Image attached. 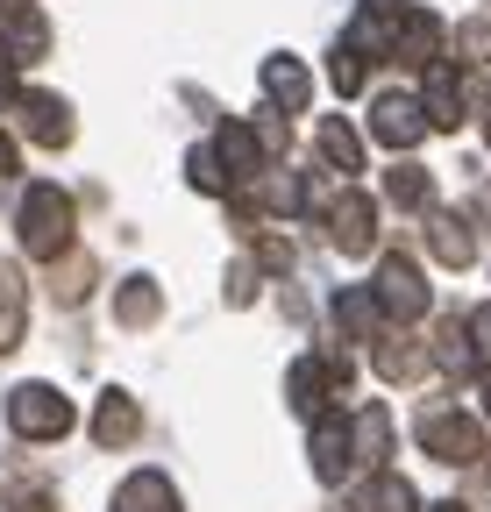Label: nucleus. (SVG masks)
I'll list each match as a JSON object with an SVG mask.
<instances>
[{
  "mask_svg": "<svg viewBox=\"0 0 491 512\" xmlns=\"http://www.w3.org/2000/svg\"><path fill=\"white\" fill-rule=\"evenodd\" d=\"M477 399H484V413H491V363L477 370Z\"/></svg>",
  "mask_w": 491,
  "mask_h": 512,
  "instance_id": "nucleus-37",
  "label": "nucleus"
},
{
  "mask_svg": "<svg viewBox=\"0 0 491 512\" xmlns=\"http://www.w3.org/2000/svg\"><path fill=\"white\" fill-rule=\"evenodd\" d=\"M186 185H193V192H214V200H221V192H235V178H228V164H221L214 143L186 150Z\"/></svg>",
  "mask_w": 491,
  "mask_h": 512,
  "instance_id": "nucleus-27",
  "label": "nucleus"
},
{
  "mask_svg": "<svg viewBox=\"0 0 491 512\" xmlns=\"http://www.w3.org/2000/svg\"><path fill=\"white\" fill-rule=\"evenodd\" d=\"M107 512H186V505H178V491H171L164 470H129V477L114 484V505Z\"/></svg>",
  "mask_w": 491,
  "mask_h": 512,
  "instance_id": "nucleus-12",
  "label": "nucleus"
},
{
  "mask_svg": "<svg viewBox=\"0 0 491 512\" xmlns=\"http://www.w3.org/2000/svg\"><path fill=\"white\" fill-rule=\"evenodd\" d=\"M8 72H15V64H0V107H8V100H22V93H15V79H8Z\"/></svg>",
  "mask_w": 491,
  "mask_h": 512,
  "instance_id": "nucleus-35",
  "label": "nucleus"
},
{
  "mask_svg": "<svg viewBox=\"0 0 491 512\" xmlns=\"http://www.w3.org/2000/svg\"><path fill=\"white\" fill-rule=\"evenodd\" d=\"M349 470H356V420L321 413V420H314V477H321V484H342Z\"/></svg>",
  "mask_w": 491,
  "mask_h": 512,
  "instance_id": "nucleus-9",
  "label": "nucleus"
},
{
  "mask_svg": "<svg viewBox=\"0 0 491 512\" xmlns=\"http://www.w3.org/2000/svg\"><path fill=\"white\" fill-rule=\"evenodd\" d=\"M349 377H356V370H349L342 349H314V356H299V363L285 370V399H292V413L321 420V406L349 392Z\"/></svg>",
  "mask_w": 491,
  "mask_h": 512,
  "instance_id": "nucleus-2",
  "label": "nucleus"
},
{
  "mask_svg": "<svg viewBox=\"0 0 491 512\" xmlns=\"http://www.w3.org/2000/svg\"><path fill=\"white\" fill-rule=\"evenodd\" d=\"M15 114H22V136L29 143H43V150H65L72 143V107L57 100V93H22Z\"/></svg>",
  "mask_w": 491,
  "mask_h": 512,
  "instance_id": "nucleus-10",
  "label": "nucleus"
},
{
  "mask_svg": "<svg viewBox=\"0 0 491 512\" xmlns=\"http://www.w3.org/2000/svg\"><path fill=\"white\" fill-rule=\"evenodd\" d=\"M22 328H29V285L15 264H0V356L22 349Z\"/></svg>",
  "mask_w": 491,
  "mask_h": 512,
  "instance_id": "nucleus-20",
  "label": "nucleus"
},
{
  "mask_svg": "<svg viewBox=\"0 0 491 512\" xmlns=\"http://www.w3.org/2000/svg\"><path fill=\"white\" fill-rule=\"evenodd\" d=\"M427 249H435V264H449V271L477 264V235H470L463 214H435V228H427Z\"/></svg>",
  "mask_w": 491,
  "mask_h": 512,
  "instance_id": "nucleus-21",
  "label": "nucleus"
},
{
  "mask_svg": "<svg viewBox=\"0 0 491 512\" xmlns=\"http://www.w3.org/2000/svg\"><path fill=\"white\" fill-rule=\"evenodd\" d=\"M0 505H8V512H57V498H50L43 484H8V491H0Z\"/></svg>",
  "mask_w": 491,
  "mask_h": 512,
  "instance_id": "nucleus-30",
  "label": "nucleus"
},
{
  "mask_svg": "<svg viewBox=\"0 0 491 512\" xmlns=\"http://www.w3.org/2000/svg\"><path fill=\"white\" fill-rule=\"evenodd\" d=\"M371 136H378L385 150H413V143L427 136V107H420L413 93H378V100H371Z\"/></svg>",
  "mask_w": 491,
  "mask_h": 512,
  "instance_id": "nucleus-7",
  "label": "nucleus"
},
{
  "mask_svg": "<svg viewBox=\"0 0 491 512\" xmlns=\"http://www.w3.org/2000/svg\"><path fill=\"white\" fill-rule=\"evenodd\" d=\"M36 0H0V22H15V15H29Z\"/></svg>",
  "mask_w": 491,
  "mask_h": 512,
  "instance_id": "nucleus-34",
  "label": "nucleus"
},
{
  "mask_svg": "<svg viewBox=\"0 0 491 512\" xmlns=\"http://www.w3.org/2000/svg\"><path fill=\"white\" fill-rule=\"evenodd\" d=\"M72 399L57 392V384H15L8 392V427L22 434V441H65L72 434Z\"/></svg>",
  "mask_w": 491,
  "mask_h": 512,
  "instance_id": "nucleus-3",
  "label": "nucleus"
},
{
  "mask_svg": "<svg viewBox=\"0 0 491 512\" xmlns=\"http://www.w3.org/2000/svg\"><path fill=\"white\" fill-rule=\"evenodd\" d=\"M93 285H100V264H93L86 249H65V256L50 264V299H57V306H79Z\"/></svg>",
  "mask_w": 491,
  "mask_h": 512,
  "instance_id": "nucleus-19",
  "label": "nucleus"
},
{
  "mask_svg": "<svg viewBox=\"0 0 491 512\" xmlns=\"http://www.w3.org/2000/svg\"><path fill=\"white\" fill-rule=\"evenodd\" d=\"M292 256H299V249H292V235H264V228H257V264H264V271H278V278H285V271H292Z\"/></svg>",
  "mask_w": 491,
  "mask_h": 512,
  "instance_id": "nucleus-29",
  "label": "nucleus"
},
{
  "mask_svg": "<svg viewBox=\"0 0 491 512\" xmlns=\"http://www.w3.org/2000/svg\"><path fill=\"white\" fill-rule=\"evenodd\" d=\"M157 313H164V285L150 271L114 285V328H157Z\"/></svg>",
  "mask_w": 491,
  "mask_h": 512,
  "instance_id": "nucleus-13",
  "label": "nucleus"
},
{
  "mask_svg": "<svg viewBox=\"0 0 491 512\" xmlns=\"http://www.w3.org/2000/svg\"><path fill=\"white\" fill-rule=\"evenodd\" d=\"M477 356H484V349H477V335H470V313H442V320H435V363L456 370V377H470Z\"/></svg>",
  "mask_w": 491,
  "mask_h": 512,
  "instance_id": "nucleus-16",
  "label": "nucleus"
},
{
  "mask_svg": "<svg viewBox=\"0 0 491 512\" xmlns=\"http://www.w3.org/2000/svg\"><path fill=\"white\" fill-rule=\"evenodd\" d=\"M349 512H427V505L413 498V484H406L399 470H378L371 484L349 491Z\"/></svg>",
  "mask_w": 491,
  "mask_h": 512,
  "instance_id": "nucleus-17",
  "label": "nucleus"
},
{
  "mask_svg": "<svg viewBox=\"0 0 491 512\" xmlns=\"http://www.w3.org/2000/svg\"><path fill=\"white\" fill-rule=\"evenodd\" d=\"M378 306H385V320H420L427 306H435V292H427V278H420V264H413V256H385V264H378Z\"/></svg>",
  "mask_w": 491,
  "mask_h": 512,
  "instance_id": "nucleus-5",
  "label": "nucleus"
},
{
  "mask_svg": "<svg viewBox=\"0 0 491 512\" xmlns=\"http://www.w3.org/2000/svg\"><path fill=\"white\" fill-rule=\"evenodd\" d=\"M456 50H463V64H484L491 57V22H477V15L456 22Z\"/></svg>",
  "mask_w": 491,
  "mask_h": 512,
  "instance_id": "nucleus-28",
  "label": "nucleus"
},
{
  "mask_svg": "<svg viewBox=\"0 0 491 512\" xmlns=\"http://www.w3.org/2000/svg\"><path fill=\"white\" fill-rule=\"evenodd\" d=\"M363 15H371V22H385V15H392V22H399V15H406V0H363Z\"/></svg>",
  "mask_w": 491,
  "mask_h": 512,
  "instance_id": "nucleus-33",
  "label": "nucleus"
},
{
  "mask_svg": "<svg viewBox=\"0 0 491 512\" xmlns=\"http://www.w3.org/2000/svg\"><path fill=\"white\" fill-rule=\"evenodd\" d=\"M321 164H328V171H342V178H349V171H363V136H356L342 114H328V121H321Z\"/></svg>",
  "mask_w": 491,
  "mask_h": 512,
  "instance_id": "nucleus-23",
  "label": "nucleus"
},
{
  "mask_svg": "<svg viewBox=\"0 0 491 512\" xmlns=\"http://www.w3.org/2000/svg\"><path fill=\"white\" fill-rule=\"evenodd\" d=\"M385 200L399 214H427V207H435V178H427L420 164H392L385 171Z\"/></svg>",
  "mask_w": 491,
  "mask_h": 512,
  "instance_id": "nucleus-22",
  "label": "nucleus"
},
{
  "mask_svg": "<svg viewBox=\"0 0 491 512\" xmlns=\"http://www.w3.org/2000/svg\"><path fill=\"white\" fill-rule=\"evenodd\" d=\"M385 456H392V413L385 406H363L356 413V463L385 470Z\"/></svg>",
  "mask_w": 491,
  "mask_h": 512,
  "instance_id": "nucleus-24",
  "label": "nucleus"
},
{
  "mask_svg": "<svg viewBox=\"0 0 491 512\" xmlns=\"http://www.w3.org/2000/svg\"><path fill=\"white\" fill-rule=\"evenodd\" d=\"M427 512H463V505H456V498H442V505H427Z\"/></svg>",
  "mask_w": 491,
  "mask_h": 512,
  "instance_id": "nucleus-38",
  "label": "nucleus"
},
{
  "mask_svg": "<svg viewBox=\"0 0 491 512\" xmlns=\"http://www.w3.org/2000/svg\"><path fill=\"white\" fill-rule=\"evenodd\" d=\"M385 50H392V64H435V57H442V15H427V8H406V15L392 22Z\"/></svg>",
  "mask_w": 491,
  "mask_h": 512,
  "instance_id": "nucleus-8",
  "label": "nucleus"
},
{
  "mask_svg": "<svg viewBox=\"0 0 491 512\" xmlns=\"http://www.w3.org/2000/svg\"><path fill=\"white\" fill-rule=\"evenodd\" d=\"M420 107H427V128H442V136H456V128H463V86H456L449 64H427Z\"/></svg>",
  "mask_w": 491,
  "mask_h": 512,
  "instance_id": "nucleus-14",
  "label": "nucleus"
},
{
  "mask_svg": "<svg viewBox=\"0 0 491 512\" xmlns=\"http://www.w3.org/2000/svg\"><path fill=\"white\" fill-rule=\"evenodd\" d=\"M470 335H477V349L491 356V306H477V313H470Z\"/></svg>",
  "mask_w": 491,
  "mask_h": 512,
  "instance_id": "nucleus-32",
  "label": "nucleus"
},
{
  "mask_svg": "<svg viewBox=\"0 0 491 512\" xmlns=\"http://www.w3.org/2000/svg\"><path fill=\"white\" fill-rule=\"evenodd\" d=\"M335 328H342L349 342H385V306H378V292H371V285H342V292H335Z\"/></svg>",
  "mask_w": 491,
  "mask_h": 512,
  "instance_id": "nucleus-11",
  "label": "nucleus"
},
{
  "mask_svg": "<svg viewBox=\"0 0 491 512\" xmlns=\"http://www.w3.org/2000/svg\"><path fill=\"white\" fill-rule=\"evenodd\" d=\"M15 228H22V249H29V256L57 264V256L72 249V228H79L72 192H57L50 178H43V185H29V192H22V214H15Z\"/></svg>",
  "mask_w": 491,
  "mask_h": 512,
  "instance_id": "nucleus-1",
  "label": "nucleus"
},
{
  "mask_svg": "<svg viewBox=\"0 0 491 512\" xmlns=\"http://www.w3.org/2000/svg\"><path fill=\"white\" fill-rule=\"evenodd\" d=\"M264 93H271V107L299 114L306 100H314V79H306V64H299V57H264Z\"/></svg>",
  "mask_w": 491,
  "mask_h": 512,
  "instance_id": "nucleus-18",
  "label": "nucleus"
},
{
  "mask_svg": "<svg viewBox=\"0 0 491 512\" xmlns=\"http://www.w3.org/2000/svg\"><path fill=\"white\" fill-rule=\"evenodd\" d=\"M420 370H427V356H420L413 335H385V342H378V377H385V384H413Z\"/></svg>",
  "mask_w": 491,
  "mask_h": 512,
  "instance_id": "nucleus-25",
  "label": "nucleus"
},
{
  "mask_svg": "<svg viewBox=\"0 0 491 512\" xmlns=\"http://www.w3.org/2000/svg\"><path fill=\"white\" fill-rule=\"evenodd\" d=\"M257 299V271L250 264H228V306H250Z\"/></svg>",
  "mask_w": 491,
  "mask_h": 512,
  "instance_id": "nucleus-31",
  "label": "nucleus"
},
{
  "mask_svg": "<svg viewBox=\"0 0 491 512\" xmlns=\"http://www.w3.org/2000/svg\"><path fill=\"white\" fill-rule=\"evenodd\" d=\"M321 221H328V242H335L342 256H371V242H378V207L363 200L356 185H342V200H328Z\"/></svg>",
  "mask_w": 491,
  "mask_h": 512,
  "instance_id": "nucleus-6",
  "label": "nucleus"
},
{
  "mask_svg": "<svg viewBox=\"0 0 491 512\" xmlns=\"http://www.w3.org/2000/svg\"><path fill=\"white\" fill-rule=\"evenodd\" d=\"M413 434H420V448H427V456H435V463H449V470H463V463H477V456H484V434H477V420H470V413H456V406H427Z\"/></svg>",
  "mask_w": 491,
  "mask_h": 512,
  "instance_id": "nucleus-4",
  "label": "nucleus"
},
{
  "mask_svg": "<svg viewBox=\"0 0 491 512\" xmlns=\"http://www.w3.org/2000/svg\"><path fill=\"white\" fill-rule=\"evenodd\" d=\"M136 434H143L136 399H129V392H100V406H93V441H100V448H129Z\"/></svg>",
  "mask_w": 491,
  "mask_h": 512,
  "instance_id": "nucleus-15",
  "label": "nucleus"
},
{
  "mask_svg": "<svg viewBox=\"0 0 491 512\" xmlns=\"http://www.w3.org/2000/svg\"><path fill=\"white\" fill-rule=\"evenodd\" d=\"M0 178H15V143L0 136Z\"/></svg>",
  "mask_w": 491,
  "mask_h": 512,
  "instance_id": "nucleus-36",
  "label": "nucleus"
},
{
  "mask_svg": "<svg viewBox=\"0 0 491 512\" xmlns=\"http://www.w3.org/2000/svg\"><path fill=\"white\" fill-rule=\"evenodd\" d=\"M363 79H371V57H363V43H349V36H342V43L328 50V86L349 100V93H363Z\"/></svg>",
  "mask_w": 491,
  "mask_h": 512,
  "instance_id": "nucleus-26",
  "label": "nucleus"
}]
</instances>
